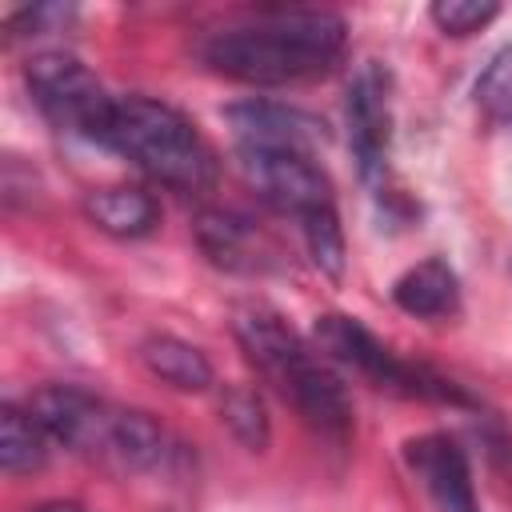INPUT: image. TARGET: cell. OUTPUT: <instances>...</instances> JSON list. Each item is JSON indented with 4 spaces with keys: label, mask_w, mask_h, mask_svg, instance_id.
I'll return each instance as SVG.
<instances>
[{
    "label": "cell",
    "mask_w": 512,
    "mask_h": 512,
    "mask_svg": "<svg viewBox=\"0 0 512 512\" xmlns=\"http://www.w3.org/2000/svg\"><path fill=\"white\" fill-rule=\"evenodd\" d=\"M100 148L132 160L156 184L176 192H208L220 176L216 152L196 124L152 96H116Z\"/></svg>",
    "instance_id": "obj_2"
},
{
    "label": "cell",
    "mask_w": 512,
    "mask_h": 512,
    "mask_svg": "<svg viewBox=\"0 0 512 512\" xmlns=\"http://www.w3.org/2000/svg\"><path fill=\"white\" fill-rule=\"evenodd\" d=\"M344 116H348V148L360 180L380 184L388 164V140H392V80L380 64H364L352 76Z\"/></svg>",
    "instance_id": "obj_6"
},
{
    "label": "cell",
    "mask_w": 512,
    "mask_h": 512,
    "mask_svg": "<svg viewBox=\"0 0 512 512\" xmlns=\"http://www.w3.org/2000/svg\"><path fill=\"white\" fill-rule=\"evenodd\" d=\"M300 232H304V244H308L312 264H316L324 276L340 280L348 256H344V232H340V212H336V204H328V208L304 216V220H300Z\"/></svg>",
    "instance_id": "obj_18"
},
{
    "label": "cell",
    "mask_w": 512,
    "mask_h": 512,
    "mask_svg": "<svg viewBox=\"0 0 512 512\" xmlns=\"http://www.w3.org/2000/svg\"><path fill=\"white\" fill-rule=\"evenodd\" d=\"M476 104H480L492 120H508V116H512V44L500 48V52L484 64V72H480V80H476Z\"/></svg>",
    "instance_id": "obj_19"
},
{
    "label": "cell",
    "mask_w": 512,
    "mask_h": 512,
    "mask_svg": "<svg viewBox=\"0 0 512 512\" xmlns=\"http://www.w3.org/2000/svg\"><path fill=\"white\" fill-rule=\"evenodd\" d=\"M348 44V28L324 8H272L256 20L224 24L200 40V60L240 84L284 88L328 76Z\"/></svg>",
    "instance_id": "obj_1"
},
{
    "label": "cell",
    "mask_w": 512,
    "mask_h": 512,
    "mask_svg": "<svg viewBox=\"0 0 512 512\" xmlns=\"http://www.w3.org/2000/svg\"><path fill=\"white\" fill-rule=\"evenodd\" d=\"M276 392L300 412V420H304L316 436H324V440H332V444H348L352 424H356L352 396H348L344 380H340L316 352H308V356L276 384Z\"/></svg>",
    "instance_id": "obj_8"
},
{
    "label": "cell",
    "mask_w": 512,
    "mask_h": 512,
    "mask_svg": "<svg viewBox=\"0 0 512 512\" xmlns=\"http://www.w3.org/2000/svg\"><path fill=\"white\" fill-rule=\"evenodd\" d=\"M428 16L444 36H472L500 16V4H492V0H436L428 8Z\"/></svg>",
    "instance_id": "obj_20"
},
{
    "label": "cell",
    "mask_w": 512,
    "mask_h": 512,
    "mask_svg": "<svg viewBox=\"0 0 512 512\" xmlns=\"http://www.w3.org/2000/svg\"><path fill=\"white\" fill-rule=\"evenodd\" d=\"M84 216L92 228H100L104 236L116 240H140L148 232H156L160 224V204L152 200V192L132 188V184H108V188H92L84 196Z\"/></svg>",
    "instance_id": "obj_13"
},
{
    "label": "cell",
    "mask_w": 512,
    "mask_h": 512,
    "mask_svg": "<svg viewBox=\"0 0 512 512\" xmlns=\"http://www.w3.org/2000/svg\"><path fill=\"white\" fill-rule=\"evenodd\" d=\"M196 244L224 272L252 276V272L276 268V248L268 244V236L248 216L228 212V208H208L196 216Z\"/></svg>",
    "instance_id": "obj_12"
},
{
    "label": "cell",
    "mask_w": 512,
    "mask_h": 512,
    "mask_svg": "<svg viewBox=\"0 0 512 512\" xmlns=\"http://www.w3.org/2000/svg\"><path fill=\"white\" fill-rule=\"evenodd\" d=\"M24 84H28V96L36 100V108L48 116V124H56L60 132H72L80 140L104 144L116 96H108L100 88V80L72 52H60V48L36 52L24 64Z\"/></svg>",
    "instance_id": "obj_4"
},
{
    "label": "cell",
    "mask_w": 512,
    "mask_h": 512,
    "mask_svg": "<svg viewBox=\"0 0 512 512\" xmlns=\"http://www.w3.org/2000/svg\"><path fill=\"white\" fill-rule=\"evenodd\" d=\"M236 156H240V168H244L248 184L276 212L296 216V224L304 216L336 204L332 200V184L320 172L316 156H304V152H244V148Z\"/></svg>",
    "instance_id": "obj_7"
},
{
    "label": "cell",
    "mask_w": 512,
    "mask_h": 512,
    "mask_svg": "<svg viewBox=\"0 0 512 512\" xmlns=\"http://www.w3.org/2000/svg\"><path fill=\"white\" fill-rule=\"evenodd\" d=\"M404 464L432 496L436 512H480L472 492V472L464 448L444 432H424L404 440Z\"/></svg>",
    "instance_id": "obj_10"
},
{
    "label": "cell",
    "mask_w": 512,
    "mask_h": 512,
    "mask_svg": "<svg viewBox=\"0 0 512 512\" xmlns=\"http://www.w3.org/2000/svg\"><path fill=\"white\" fill-rule=\"evenodd\" d=\"M392 300L400 312H408L416 320H444V316L460 312V280L448 260L428 256V260L412 264L404 276H396Z\"/></svg>",
    "instance_id": "obj_14"
},
{
    "label": "cell",
    "mask_w": 512,
    "mask_h": 512,
    "mask_svg": "<svg viewBox=\"0 0 512 512\" xmlns=\"http://www.w3.org/2000/svg\"><path fill=\"white\" fill-rule=\"evenodd\" d=\"M216 412L220 424L248 448V452H264L272 444V420H268V404L260 396V388L252 384H224L216 396Z\"/></svg>",
    "instance_id": "obj_17"
},
{
    "label": "cell",
    "mask_w": 512,
    "mask_h": 512,
    "mask_svg": "<svg viewBox=\"0 0 512 512\" xmlns=\"http://www.w3.org/2000/svg\"><path fill=\"white\" fill-rule=\"evenodd\" d=\"M140 364L168 388L176 392H208L216 384V372L208 364V356L180 340V336H168V332H156L140 344Z\"/></svg>",
    "instance_id": "obj_15"
},
{
    "label": "cell",
    "mask_w": 512,
    "mask_h": 512,
    "mask_svg": "<svg viewBox=\"0 0 512 512\" xmlns=\"http://www.w3.org/2000/svg\"><path fill=\"white\" fill-rule=\"evenodd\" d=\"M48 432L32 420L28 408L4 404L0 412V468L8 476H28L48 464Z\"/></svg>",
    "instance_id": "obj_16"
},
{
    "label": "cell",
    "mask_w": 512,
    "mask_h": 512,
    "mask_svg": "<svg viewBox=\"0 0 512 512\" xmlns=\"http://www.w3.org/2000/svg\"><path fill=\"white\" fill-rule=\"evenodd\" d=\"M312 340L328 360L360 372L368 384H376L384 392H396V396H408V400H436V404H472L460 384H452V380H444V376H436L420 364L400 360L356 316H344V312L316 316Z\"/></svg>",
    "instance_id": "obj_3"
},
{
    "label": "cell",
    "mask_w": 512,
    "mask_h": 512,
    "mask_svg": "<svg viewBox=\"0 0 512 512\" xmlns=\"http://www.w3.org/2000/svg\"><path fill=\"white\" fill-rule=\"evenodd\" d=\"M232 332H236V344L244 348L248 364L268 380V384H280L312 348L300 340V332L268 304H240L232 312Z\"/></svg>",
    "instance_id": "obj_11"
},
{
    "label": "cell",
    "mask_w": 512,
    "mask_h": 512,
    "mask_svg": "<svg viewBox=\"0 0 512 512\" xmlns=\"http://www.w3.org/2000/svg\"><path fill=\"white\" fill-rule=\"evenodd\" d=\"M36 512H84L76 500H48V504H40Z\"/></svg>",
    "instance_id": "obj_21"
},
{
    "label": "cell",
    "mask_w": 512,
    "mask_h": 512,
    "mask_svg": "<svg viewBox=\"0 0 512 512\" xmlns=\"http://www.w3.org/2000/svg\"><path fill=\"white\" fill-rule=\"evenodd\" d=\"M24 408L48 432L52 444L108 464V448H112V432H116V416H120L116 404H108L76 384H44L28 396Z\"/></svg>",
    "instance_id": "obj_5"
},
{
    "label": "cell",
    "mask_w": 512,
    "mask_h": 512,
    "mask_svg": "<svg viewBox=\"0 0 512 512\" xmlns=\"http://www.w3.org/2000/svg\"><path fill=\"white\" fill-rule=\"evenodd\" d=\"M224 120L236 136V152H304L316 156L324 124L300 108L272 100H240L224 108Z\"/></svg>",
    "instance_id": "obj_9"
}]
</instances>
